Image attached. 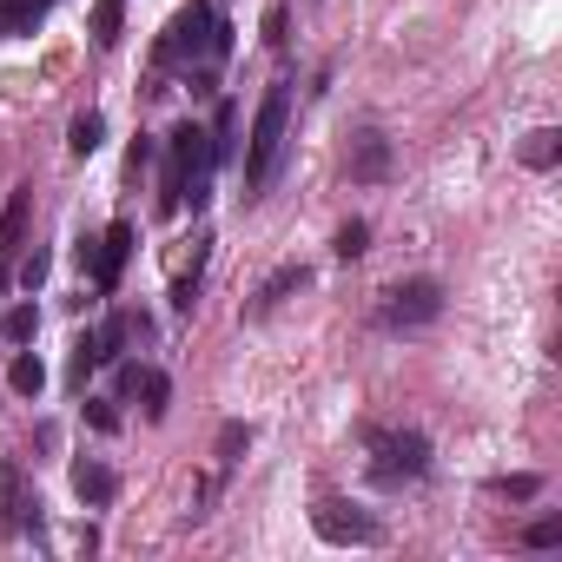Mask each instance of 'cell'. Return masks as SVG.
Masks as SVG:
<instances>
[{"mask_svg": "<svg viewBox=\"0 0 562 562\" xmlns=\"http://www.w3.org/2000/svg\"><path fill=\"white\" fill-rule=\"evenodd\" d=\"M41 278H47V251H34V258H27V265H21V285H27V292H34V285H41Z\"/></svg>", "mask_w": 562, "mask_h": 562, "instance_id": "cell-26", "label": "cell"}, {"mask_svg": "<svg viewBox=\"0 0 562 562\" xmlns=\"http://www.w3.org/2000/svg\"><path fill=\"white\" fill-rule=\"evenodd\" d=\"M555 159H562V133H555V126H536V133L522 139V166H536V172H549Z\"/></svg>", "mask_w": 562, "mask_h": 562, "instance_id": "cell-15", "label": "cell"}, {"mask_svg": "<svg viewBox=\"0 0 562 562\" xmlns=\"http://www.w3.org/2000/svg\"><path fill=\"white\" fill-rule=\"evenodd\" d=\"M312 529H318L325 542H338V549H371V542H384L378 516H364V509H351V503H331V496L312 509Z\"/></svg>", "mask_w": 562, "mask_h": 562, "instance_id": "cell-6", "label": "cell"}, {"mask_svg": "<svg viewBox=\"0 0 562 562\" xmlns=\"http://www.w3.org/2000/svg\"><path fill=\"white\" fill-rule=\"evenodd\" d=\"M490 490H496V496H509V503H529V496L542 490V476H496Z\"/></svg>", "mask_w": 562, "mask_h": 562, "instance_id": "cell-21", "label": "cell"}, {"mask_svg": "<svg viewBox=\"0 0 562 562\" xmlns=\"http://www.w3.org/2000/svg\"><path fill=\"white\" fill-rule=\"evenodd\" d=\"M8 378H14V391H21V397H41V384H47V364H41V358H34V351H21V358H14V371H8Z\"/></svg>", "mask_w": 562, "mask_h": 562, "instance_id": "cell-18", "label": "cell"}, {"mask_svg": "<svg viewBox=\"0 0 562 562\" xmlns=\"http://www.w3.org/2000/svg\"><path fill=\"white\" fill-rule=\"evenodd\" d=\"M437 312H443V285H437V278H397V285L384 292L378 325L384 331H424V325H437Z\"/></svg>", "mask_w": 562, "mask_h": 562, "instance_id": "cell-5", "label": "cell"}, {"mask_svg": "<svg viewBox=\"0 0 562 562\" xmlns=\"http://www.w3.org/2000/svg\"><path fill=\"white\" fill-rule=\"evenodd\" d=\"M522 542H529V549H555V542H562V516H542V522H529V529H522Z\"/></svg>", "mask_w": 562, "mask_h": 562, "instance_id": "cell-22", "label": "cell"}, {"mask_svg": "<svg viewBox=\"0 0 562 562\" xmlns=\"http://www.w3.org/2000/svg\"><path fill=\"white\" fill-rule=\"evenodd\" d=\"M126 258H133V218H113L100 238H93V251H87V271H93V292H113L120 285V271H126Z\"/></svg>", "mask_w": 562, "mask_h": 562, "instance_id": "cell-7", "label": "cell"}, {"mask_svg": "<svg viewBox=\"0 0 562 562\" xmlns=\"http://www.w3.org/2000/svg\"><path fill=\"white\" fill-rule=\"evenodd\" d=\"M285 126H292V87L278 80L265 87L258 113H251V139H245V199H258L278 172V153H285Z\"/></svg>", "mask_w": 562, "mask_h": 562, "instance_id": "cell-3", "label": "cell"}, {"mask_svg": "<svg viewBox=\"0 0 562 562\" xmlns=\"http://www.w3.org/2000/svg\"><path fill=\"white\" fill-rule=\"evenodd\" d=\"M120 21H126V0H100V8H93V47H113Z\"/></svg>", "mask_w": 562, "mask_h": 562, "instance_id": "cell-17", "label": "cell"}, {"mask_svg": "<svg viewBox=\"0 0 562 562\" xmlns=\"http://www.w3.org/2000/svg\"><path fill=\"white\" fill-rule=\"evenodd\" d=\"M27 212H34V186H14L8 212H0V258L21 251V238H27Z\"/></svg>", "mask_w": 562, "mask_h": 562, "instance_id": "cell-12", "label": "cell"}, {"mask_svg": "<svg viewBox=\"0 0 562 562\" xmlns=\"http://www.w3.org/2000/svg\"><path fill=\"white\" fill-rule=\"evenodd\" d=\"M364 443H371V476H378L384 490L417 483V476L430 470V443H424L417 430H371Z\"/></svg>", "mask_w": 562, "mask_h": 562, "instance_id": "cell-4", "label": "cell"}, {"mask_svg": "<svg viewBox=\"0 0 562 562\" xmlns=\"http://www.w3.org/2000/svg\"><path fill=\"white\" fill-rule=\"evenodd\" d=\"M212 166H218L212 133L192 126V120L172 126V139H166V172H159V212H179L186 199L205 205V192H212Z\"/></svg>", "mask_w": 562, "mask_h": 562, "instance_id": "cell-2", "label": "cell"}, {"mask_svg": "<svg viewBox=\"0 0 562 562\" xmlns=\"http://www.w3.org/2000/svg\"><path fill=\"white\" fill-rule=\"evenodd\" d=\"M345 166H351V179H358V186H384V179H391V139H384L378 126H358V133H351Z\"/></svg>", "mask_w": 562, "mask_h": 562, "instance_id": "cell-8", "label": "cell"}, {"mask_svg": "<svg viewBox=\"0 0 562 562\" xmlns=\"http://www.w3.org/2000/svg\"><path fill=\"white\" fill-rule=\"evenodd\" d=\"M0 503H8V529H41V496H27L21 463H0Z\"/></svg>", "mask_w": 562, "mask_h": 562, "instance_id": "cell-9", "label": "cell"}, {"mask_svg": "<svg viewBox=\"0 0 562 562\" xmlns=\"http://www.w3.org/2000/svg\"><path fill=\"white\" fill-rule=\"evenodd\" d=\"M265 47H285V8L265 14Z\"/></svg>", "mask_w": 562, "mask_h": 562, "instance_id": "cell-25", "label": "cell"}, {"mask_svg": "<svg viewBox=\"0 0 562 562\" xmlns=\"http://www.w3.org/2000/svg\"><path fill=\"white\" fill-rule=\"evenodd\" d=\"M87 424H93V430H113L120 417H113V404H106V397H87Z\"/></svg>", "mask_w": 562, "mask_h": 562, "instance_id": "cell-24", "label": "cell"}, {"mask_svg": "<svg viewBox=\"0 0 562 562\" xmlns=\"http://www.w3.org/2000/svg\"><path fill=\"white\" fill-rule=\"evenodd\" d=\"M299 285H312V271H305V265H285V271H278V278H271V285L258 292V312H271L278 299H285V292H299Z\"/></svg>", "mask_w": 562, "mask_h": 562, "instance_id": "cell-16", "label": "cell"}, {"mask_svg": "<svg viewBox=\"0 0 562 562\" xmlns=\"http://www.w3.org/2000/svg\"><path fill=\"white\" fill-rule=\"evenodd\" d=\"M74 496L93 503V509H106V503L120 496V476H113L100 457H80V463H74Z\"/></svg>", "mask_w": 562, "mask_h": 562, "instance_id": "cell-11", "label": "cell"}, {"mask_svg": "<svg viewBox=\"0 0 562 562\" xmlns=\"http://www.w3.org/2000/svg\"><path fill=\"white\" fill-rule=\"evenodd\" d=\"M364 251H371V225H364V218L338 225V258H364Z\"/></svg>", "mask_w": 562, "mask_h": 562, "instance_id": "cell-20", "label": "cell"}, {"mask_svg": "<svg viewBox=\"0 0 562 562\" xmlns=\"http://www.w3.org/2000/svg\"><path fill=\"white\" fill-rule=\"evenodd\" d=\"M54 8V0H0V41H14V34H34V21Z\"/></svg>", "mask_w": 562, "mask_h": 562, "instance_id": "cell-13", "label": "cell"}, {"mask_svg": "<svg viewBox=\"0 0 562 562\" xmlns=\"http://www.w3.org/2000/svg\"><path fill=\"white\" fill-rule=\"evenodd\" d=\"M100 139H106V120H100V113H80V120L67 126V153H74V159H93Z\"/></svg>", "mask_w": 562, "mask_h": 562, "instance_id": "cell-14", "label": "cell"}, {"mask_svg": "<svg viewBox=\"0 0 562 562\" xmlns=\"http://www.w3.org/2000/svg\"><path fill=\"white\" fill-rule=\"evenodd\" d=\"M232 54V27L218 21L212 0H186L159 34V67H186L192 80H212V67Z\"/></svg>", "mask_w": 562, "mask_h": 562, "instance_id": "cell-1", "label": "cell"}, {"mask_svg": "<svg viewBox=\"0 0 562 562\" xmlns=\"http://www.w3.org/2000/svg\"><path fill=\"white\" fill-rule=\"evenodd\" d=\"M245 443H251V424H225V430H218V457H225V463H232Z\"/></svg>", "mask_w": 562, "mask_h": 562, "instance_id": "cell-23", "label": "cell"}, {"mask_svg": "<svg viewBox=\"0 0 562 562\" xmlns=\"http://www.w3.org/2000/svg\"><path fill=\"white\" fill-rule=\"evenodd\" d=\"M120 391H126V397H139V404H146V417H166V397H172L166 371H153V364H126V371H120Z\"/></svg>", "mask_w": 562, "mask_h": 562, "instance_id": "cell-10", "label": "cell"}, {"mask_svg": "<svg viewBox=\"0 0 562 562\" xmlns=\"http://www.w3.org/2000/svg\"><path fill=\"white\" fill-rule=\"evenodd\" d=\"M34 331H41V312L34 305H14L8 318H0V338H14V345H27Z\"/></svg>", "mask_w": 562, "mask_h": 562, "instance_id": "cell-19", "label": "cell"}]
</instances>
